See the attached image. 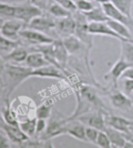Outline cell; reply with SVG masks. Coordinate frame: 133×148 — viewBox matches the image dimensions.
Instances as JSON below:
<instances>
[{
    "label": "cell",
    "instance_id": "34",
    "mask_svg": "<svg viewBox=\"0 0 133 148\" xmlns=\"http://www.w3.org/2000/svg\"><path fill=\"white\" fill-rule=\"evenodd\" d=\"M29 2L43 12L48 10L49 5L51 3V0H29Z\"/></svg>",
    "mask_w": 133,
    "mask_h": 148
},
{
    "label": "cell",
    "instance_id": "20",
    "mask_svg": "<svg viewBox=\"0 0 133 148\" xmlns=\"http://www.w3.org/2000/svg\"><path fill=\"white\" fill-rule=\"evenodd\" d=\"M104 133L107 134L108 137L109 138L110 143H112L113 146L123 147V146L127 140L125 138L124 133L120 132V131L117 130H115L114 128L110 127L108 125H107Z\"/></svg>",
    "mask_w": 133,
    "mask_h": 148
},
{
    "label": "cell",
    "instance_id": "42",
    "mask_svg": "<svg viewBox=\"0 0 133 148\" xmlns=\"http://www.w3.org/2000/svg\"><path fill=\"white\" fill-rule=\"evenodd\" d=\"M122 148H133V143L131 142L130 140H126V142L125 143L124 146H123Z\"/></svg>",
    "mask_w": 133,
    "mask_h": 148
},
{
    "label": "cell",
    "instance_id": "32",
    "mask_svg": "<svg viewBox=\"0 0 133 148\" xmlns=\"http://www.w3.org/2000/svg\"><path fill=\"white\" fill-rule=\"evenodd\" d=\"M100 132V131L97 130V129L90 126H86V138H87V143L96 144Z\"/></svg>",
    "mask_w": 133,
    "mask_h": 148
},
{
    "label": "cell",
    "instance_id": "37",
    "mask_svg": "<svg viewBox=\"0 0 133 148\" xmlns=\"http://www.w3.org/2000/svg\"><path fill=\"white\" fill-rule=\"evenodd\" d=\"M42 143H40L38 141L31 140L30 139L26 140L21 143H20V148H42Z\"/></svg>",
    "mask_w": 133,
    "mask_h": 148
},
{
    "label": "cell",
    "instance_id": "38",
    "mask_svg": "<svg viewBox=\"0 0 133 148\" xmlns=\"http://www.w3.org/2000/svg\"><path fill=\"white\" fill-rule=\"evenodd\" d=\"M10 140L9 139L4 131H0V148H10Z\"/></svg>",
    "mask_w": 133,
    "mask_h": 148
},
{
    "label": "cell",
    "instance_id": "43",
    "mask_svg": "<svg viewBox=\"0 0 133 148\" xmlns=\"http://www.w3.org/2000/svg\"><path fill=\"white\" fill-rule=\"evenodd\" d=\"M95 2H97L100 5H103V4H105V3H110V0H94Z\"/></svg>",
    "mask_w": 133,
    "mask_h": 148
},
{
    "label": "cell",
    "instance_id": "45",
    "mask_svg": "<svg viewBox=\"0 0 133 148\" xmlns=\"http://www.w3.org/2000/svg\"><path fill=\"white\" fill-rule=\"evenodd\" d=\"M128 140H130L131 142H132L133 143V136H131V138H128Z\"/></svg>",
    "mask_w": 133,
    "mask_h": 148
},
{
    "label": "cell",
    "instance_id": "6",
    "mask_svg": "<svg viewBox=\"0 0 133 148\" xmlns=\"http://www.w3.org/2000/svg\"><path fill=\"white\" fill-rule=\"evenodd\" d=\"M108 97L112 106L118 109L127 111L133 108V101L130 97L126 95L124 92L118 90V87H114L110 90Z\"/></svg>",
    "mask_w": 133,
    "mask_h": 148
},
{
    "label": "cell",
    "instance_id": "49",
    "mask_svg": "<svg viewBox=\"0 0 133 148\" xmlns=\"http://www.w3.org/2000/svg\"><path fill=\"white\" fill-rule=\"evenodd\" d=\"M10 148H13V147H10Z\"/></svg>",
    "mask_w": 133,
    "mask_h": 148
},
{
    "label": "cell",
    "instance_id": "17",
    "mask_svg": "<svg viewBox=\"0 0 133 148\" xmlns=\"http://www.w3.org/2000/svg\"><path fill=\"white\" fill-rule=\"evenodd\" d=\"M26 66L31 68V69H36L42 66L49 65V62L46 60L45 57L41 51H34L28 54L27 58L25 61Z\"/></svg>",
    "mask_w": 133,
    "mask_h": 148
},
{
    "label": "cell",
    "instance_id": "31",
    "mask_svg": "<svg viewBox=\"0 0 133 148\" xmlns=\"http://www.w3.org/2000/svg\"><path fill=\"white\" fill-rule=\"evenodd\" d=\"M95 145L100 148H113L112 143L104 132H100Z\"/></svg>",
    "mask_w": 133,
    "mask_h": 148
},
{
    "label": "cell",
    "instance_id": "36",
    "mask_svg": "<svg viewBox=\"0 0 133 148\" xmlns=\"http://www.w3.org/2000/svg\"><path fill=\"white\" fill-rule=\"evenodd\" d=\"M48 125V122L45 119H37L36 123V135H43L45 132Z\"/></svg>",
    "mask_w": 133,
    "mask_h": 148
},
{
    "label": "cell",
    "instance_id": "16",
    "mask_svg": "<svg viewBox=\"0 0 133 148\" xmlns=\"http://www.w3.org/2000/svg\"><path fill=\"white\" fill-rule=\"evenodd\" d=\"M2 129L4 131V133L6 134L10 141L15 143H21L23 141L28 139V136H26L24 133L21 131L19 126H15V125H11L9 124H6L4 123L3 120L2 123Z\"/></svg>",
    "mask_w": 133,
    "mask_h": 148
},
{
    "label": "cell",
    "instance_id": "44",
    "mask_svg": "<svg viewBox=\"0 0 133 148\" xmlns=\"http://www.w3.org/2000/svg\"><path fill=\"white\" fill-rule=\"evenodd\" d=\"M3 92H4V88H3V87H0V96L3 95Z\"/></svg>",
    "mask_w": 133,
    "mask_h": 148
},
{
    "label": "cell",
    "instance_id": "26",
    "mask_svg": "<svg viewBox=\"0 0 133 148\" xmlns=\"http://www.w3.org/2000/svg\"><path fill=\"white\" fill-rule=\"evenodd\" d=\"M115 7L123 13L125 15L130 18L132 16V8L133 0H110Z\"/></svg>",
    "mask_w": 133,
    "mask_h": 148
},
{
    "label": "cell",
    "instance_id": "23",
    "mask_svg": "<svg viewBox=\"0 0 133 148\" xmlns=\"http://www.w3.org/2000/svg\"><path fill=\"white\" fill-rule=\"evenodd\" d=\"M52 110L53 101L51 100H47L37 108L35 111V117L37 119L48 120L52 115Z\"/></svg>",
    "mask_w": 133,
    "mask_h": 148
},
{
    "label": "cell",
    "instance_id": "39",
    "mask_svg": "<svg viewBox=\"0 0 133 148\" xmlns=\"http://www.w3.org/2000/svg\"><path fill=\"white\" fill-rule=\"evenodd\" d=\"M121 79H133V66L129 67L128 69L125 70V72L123 73V75L121 77Z\"/></svg>",
    "mask_w": 133,
    "mask_h": 148
},
{
    "label": "cell",
    "instance_id": "40",
    "mask_svg": "<svg viewBox=\"0 0 133 148\" xmlns=\"http://www.w3.org/2000/svg\"><path fill=\"white\" fill-rule=\"evenodd\" d=\"M42 148H55L54 144L52 143L51 140H47L43 141L42 143Z\"/></svg>",
    "mask_w": 133,
    "mask_h": 148
},
{
    "label": "cell",
    "instance_id": "8",
    "mask_svg": "<svg viewBox=\"0 0 133 148\" xmlns=\"http://www.w3.org/2000/svg\"><path fill=\"white\" fill-rule=\"evenodd\" d=\"M51 48H52L53 56H54L58 66L64 73L65 76H68L69 74L67 73L66 66L68 62H69V55L66 49L65 48L62 41L61 40H55L54 42L51 44Z\"/></svg>",
    "mask_w": 133,
    "mask_h": 148
},
{
    "label": "cell",
    "instance_id": "41",
    "mask_svg": "<svg viewBox=\"0 0 133 148\" xmlns=\"http://www.w3.org/2000/svg\"><path fill=\"white\" fill-rule=\"evenodd\" d=\"M5 60L0 57V73H3V70H4V68H5Z\"/></svg>",
    "mask_w": 133,
    "mask_h": 148
},
{
    "label": "cell",
    "instance_id": "27",
    "mask_svg": "<svg viewBox=\"0 0 133 148\" xmlns=\"http://www.w3.org/2000/svg\"><path fill=\"white\" fill-rule=\"evenodd\" d=\"M121 58L133 65V43L121 42Z\"/></svg>",
    "mask_w": 133,
    "mask_h": 148
},
{
    "label": "cell",
    "instance_id": "11",
    "mask_svg": "<svg viewBox=\"0 0 133 148\" xmlns=\"http://www.w3.org/2000/svg\"><path fill=\"white\" fill-rule=\"evenodd\" d=\"M31 77L40 78H49V79H63L66 80L67 77L61 69L54 65H47L38 69H33L31 73Z\"/></svg>",
    "mask_w": 133,
    "mask_h": 148
},
{
    "label": "cell",
    "instance_id": "48",
    "mask_svg": "<svg viewBox=\"0 0 133 148\" xmlns=\"http://www.w3.org/2000/svg\"><path fill=\"white\" fill-rule=\"evenodd\" d=\"M90 1H92V0H90Z\"/></svg>",
    "mask_w": 133,
    "mask_h": 148
},
{
    "label": "cell",
    "instance_id": "14",
    "mask_svg": "<svg viewBox=\"0 0 133 148\" xmlns=\"http://www.w3.org/2000/svg\"><path fill=\"white\" fill-rule=\"evenodd\" d=\"M106 125L120 131L125 135L130 133V128L132 127V121L125 118L116 116V115H105Z\"/></svg>",
    "mask_w": 133,
    "mask_h": 148
},
{
    "label": "cell",
    "instance_id": "9",
    "mask_svg": "<svg viewBox=\"0 0 133 148\" xmlns=\"http://www.w3.org/2000/svg\"><path fill=\"white\" fill-rule=\"evenodd\" d=\"M23 25L24 23L18 19H8L3 22V25L1 27L0 33L5 38L13 41H16V39H18L20 37L19 34L21 30H23Z\"/></svg>",
    "mask_w": 133,
    "mask_h": 148
},
{
    "label": "cell",
    "instance_id": "13",
    "mask_svg": "<svg viewBox=\"0 0 133 148\" xmlns=\"http://www.w3.org/2000/svg\"><path fill=\"white\" fill-rule=\"evenodd\" d=\"M76 28V23L72 15L67 17L59 19L56 21L55 28L57 33L61 38H64L69 36L74 35Z\"/></svg>",
    "mask_w": 133,
    "mask_h": 148
},
{
    "label": "cell",
    "instance_id": "22",
    "mask_svg": "<svg viewBox=\"0 0 133 148\" xmlns=\"http://www.w3.org/2000/svg\"><path fill=\"white\" fill-rule=\"evenodd\" d=\"M106 23L108 24V26L110 27L111 30L115 31L116 33L118 34L119 35H121L125 38L129 39V40H132V35L130 32V30L128 28L127 26L125 24L118 22V21H114V20H110L109 19Z\"/></svg>",
    "mask_w": 133,
    "mask_h": 148
},
{
    "label": "cell",
    "instance_id": "24",
    "mask_svg": "<svg viewBox=\"0 0 133 148\" xmlns=\"http://www.w3.org/2000/svg\"><path fill=\"white\" fill-rule=\"evenodd\" d=\"M36 123L37 118L33 117L27 119L22 123H19V127L26 136L30 138L36 135Z\"/></svg>",
    "mask_w": 133,
    "mask_h": 148
},
{
    "label": "cell",
    "instance_id": "12",
    "mask_svg": "<svg viewBox=\"0 0 133 148\" xmlns=\"http://www.w3.org/2000/svg\"><path fill=\"white\" fill-rule=\"evenodd\" d=\"M55 26H56V21H54L51 17L43 16L42 14L33 18L32 21H30V23L27 24V28L33 31L46 34L55 28Z\"/></svg>",
    "mask_w": 133,
    "mask_h": 148
},
{
    "label": "cell",
    "instance_id": "3",
    "mask_svg": "<svg viewBox=\"0 0 133 148\" xmlns=\"http://www.w3.org/2000/svg\"><path fill=\"white\" fill-rule=\"evenodd\" d=\"M43 14L42 11L36 6L32 5L29 0L26 3H19L14 5L13 17L23 21L24 24H28L33 18Z\"/></svg>",
    "mask_w": 133,
    "mask_h": 148
},
{
    "label": "cell",
    "instance_id": "25",
    "mask_svg": "<svg viewBox=\"0 0 133 148\" xmlns=\"http://www.w3.org/2000/svg\"><path fill=\"white\" fill-rule=\"evenodd\" d=\"M48 11L52 16L57 19H61V18L67 17L72 15V13L69 10H66L65 8L61 6L58 3H55L54 1L51 2V3L49 5Z\"/></svg>",
    "mask_w": 133,
    "mask_h": 148
},
{
    "label": "cell",
    "instance_id": "46",
    "mask_svg": "<svg viewBox=\"0 0 133 148\" xmlns=\"http://www.w3.org/2000/svg\"><path fill=\"white\" fill-rule=\"evenodd\" d=\"M113 148H122V147H116V146H113Z\"/></svg>",
    "mask_w": 133,
    "mask_h": 148
},
{
    "label": "cell",
    "instance_id": "18",
    "mask_svg": "<svg viewBox=\"0 0 133 148\" xmlns=\"http://www.w3.org/2000/svg\"><path fill=\"white\" fill-rule=\"evenodd\" d=\"M2 118L4 123L11 125L19 126V122L16 114L11 106L10 98L5 97V105L2 111Z\"/></svg>",
    "mask_w": 133,
    "mask_h": 148
},
{
    "label": "cell",
    "instance_id": "29",
    "mask_svg": "<svg viewBox=\"0 0 133 148\" xmlns=\"http://www.w3.org/2000/svg\"><path fill=\"white\" fill-rule=\"evenodd\" d=\"M75 4L76 6L77 11L83 13L92 10L95 7L92 1H90V0H76L75 2Z\"/></svg>",
    "mask_w": 133,
    "mask_h": 148
},
{
    "label": "cell",
    "instance_id": "47",
    "mask_svg": "<svg viewBox=\"0 0 133 148\" xmlns=\"http://www.w3.org/2000/svg\"><path fill=\"white\" fill-rule=\"evenodd\" d=\"M71 1H72V2H74V3H75V2H76V0H71Z\"/></svg>",
    "mask_w": 133,
    "mask_h": 148
},
{
    "label": "cell",
    "instance_id": "7",
    "mask_svg": "<svg viewBox=\"0 0 133 148\" xmlns=\"http://www.w3.org/2000/svg\"><path fill=\"white\" fill-rule=\"evenodd\" d=\"M88 30L91 34L93 35H101V36H108L112 38L117 39L120 42H132V40L125 38L118 34H117L115 31L109 27L106 22L103 23H96V22H92L89 23L88 24Z\"/></svg>",
    "mask_w": 133,
    "mask_h": 148
},
{
    "label": "cell",
    "instance_id": "21",
    "mask_svg": "<svg viewBox=\"0 0 133 148\" xmlns=\"http://www.w3.org/2000/svg\"><path fill=\"white\" fill-rule=\"evenodd\" d=\"M27 56H28V53L26 49L17 46L4 57V60L8 62H13L15 63H23V62H25Z\"/></svg>",
    "mask_w": 133,
    "mask_h": 148
},
{
    "label": "cell",
    "instance_id": "35",
    "mask_svg": "<svg viewBox=\"0 0 133 148\" xmlns=\"http://www.w3.org/2000/svg\"><path fill=\"white\" fill-rule=\"evenodd\" d=\"M123 92L128 95V97H132L133 95V79H124L123 81Z\"/></svg>",
    "mask_w": 133,
    "mask_h": 148
},
{
    "label": "cell",
    "instance_id": "33",
    "mask_svg": "<svg viewBox=\"0 0 133 148\" xmlns=\"http://www.w3.org/2000/svg\"><path fill=\"white\" fill-rule=\"evenodd\" d=\"M55 3H58L61 6L65 8L66 10H69L72 13H76L77 11L76 6L74 2H72L71 0H53Z\"/></svg>",
    "mask_w": 133,
    "mask_h": 148
},
{
    "label": "cell",
    "instance_id": "4",
    "mask_svg": "<svg viewBox=\"0 0 133 148\" xmlns=\"http://www.w3.org/2000/svg\"><path fill=\"white\" fill-rule=\"evenodd\" d=\"M77 120L83 123L86 126L94 128L100 132H104L107 127L105 123V116L102 111L100 110H93L90 112L86 113L78 118Z\"/></svg>",
    "mask_w": 133,
    "mask_h": 148
},
{
    "label": "cell",
    "instance_id": "2",
    "mask_svg": "<svg viewBox=\"0 0 133 148\" xmlns=\"http://www.w3.org/2000/svg\"><path fill=\"white\" fill-rule=\"evenodd\" d=\"M68 123L66 118L61 117L59 113L52 112L51 116L48 119L46 130L42 135L44 141L66 134Z\"/></svg>",
    "mask_w": 133,
    "mask_h": 148
},
{
    "label": "cell",
    "instance_id": "28",
    "mask_svg": "<svg viewBox=\"0 0 133 148\" xmlns=\"http://www.w3.org/2000/svg\"><path fill=\"white\" fill-rule=\"evenodd\" d=\"M17 46H18L17 41L10 40L0 34V51H5L8 54Z\"/></svg>",
    "mask_w": 133,
    "mask_h": 148
},
{
    "label": "cell",
    "instance_id": "1",
    "mask_svg": "<svg viewBox=\"0 0 133 148\" xmlns=\"http://www.w3.org/2000/svg\"><path fill=\"white\" fill-rule=\"evenodd\" d=\"M32 70L27 66H22L16 64L5 63L3 70L4 91L6 93L5 97L10 98L11 94L20 85L31 77Z\"/></svg>",
    "mask_w": 133,
    "mask_h": 148
},
{
    "label": "cell",
    "instance_id": "30",
    "mask_svg": "<svg viewBox=\"0 0 133 148\" xmlns=\"http://www.w3.org/2000/svg\"><path fill=\"white\" fill-rule=\"evenodd\" d=\"M14 14V5L0 1V16L13 18Z\"/></svg>",
    "mask_w": 133,
    "mask_h": 148
},
{
    "label": "cell",
    "instance_id": "15",
    "mask_svg": "<svg viewBox=\"0 0 133 148\" xmlns=\"http://www.w3.org/2000/svg\"><path fill=\"white\" fill-rule=\"evenodd\" d=\"M66 134L71 136L72 137L78 140L87 142L86 138V125L79 120L69 121L67 126Z\"/></svg>",
    "mask_w": 133,
    "mask_h": 148
},
{
    "label": "cell",
    "instance_id": "10",
    "mask_svg": "<svg viewBox=\"0 0 133 148\" xmlns=\"http://www.w3.org/2000/svg\"><path fill=\"white\" fill-rule=\"evenodd\" d=\"M132 66L133 65L128 63V62L120 57L118 61L113 65L108 73L105 74L104 79L108 81L110 80L112 82L114 87H118V82L121 79L123 73L125 72L126 69Z\"/></svg>",
    "mask_w": 133,
    "mask_h": 148
},
{
    "label": "cell",
    "instance_id": "5",
    "mask_svg": "<svg viewBox=\"0 0 133 148\" xmlns=\"http://www.w3.org/2000/svg\"><path fill=\"white\" fill-rule=\"evenodd\" d=\"M19 36L24 41L33 45H51L55 41L54 38L47 35L46 34L29 28L21 30Z\"/></svg>",
    "mask_w": 133,
    "mask_h": 148
},
{
    "label": "cell",
    "instance_id": "19",
    "mask_svg": "<svg viewBox=\"0 0 133 148\" xmlns=\"http://www.w3.org/2000/svg\"><path fill=\"white\" fill-rule=\"evenodd\" d=\"M83 14L85 16L88 23H92V22H96V23L104 22L105 23L109 20V18L105 14L101 5H97L92 10L89 11L87 13H83Z\"/></svg>",
    "mask_w": 133,
    "mask_h": 148
}]
</instances>
